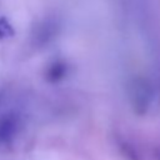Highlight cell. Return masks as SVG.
I'll use <instances>...</instances> for the list:
<instances>
[{"instance_id":"cell-4","label":"cell","mask_w":160,"mask_h":160,"mask_svg":"<svg viewBox=\"0 0 160 160\" xmlns=\"http://www.w3.org/2000/svg\"><path fill=\"white\" fill-rule=\"evenodd\" d=\"M14 34V30L11 25L8 22L6 19H0V38L5 36H11Z\"/></svg>"},{"instance_id":"cell-1","label":"cell","mask_w":160,"mask_h":160,"mask_svg":"<svg viewBox=\"0 0 160 160\" xmlns=\"http://www.w3.org/2000/svg\"><path fill=\"white\" fill-rule=\"evenodd\" d=\"M19 121L14 114H4L0 116V144L9 142L18 132Z\"/></svg>"},{"instance_id":"cell-2","label":"cell","mask_w":160,"mask_h":160,"mask_svg":"<svg viewBox=\"0 0 160 160\" xmlns=\"http://www.w3.org/2000/svg\"><path fill=\"white\" fill-rule=\"evenodd\" d=\"M132 98H134V104H136V105L145 106L148 104V101H149V91H148L146 84L144 81L134 84Z\"/></svg>"},{"instance_id":"cell-3","label":"cell","mask_w":160,"mask_h":160,"mask_svg":"<svg viewBox=\"0 0 160 160\" xmlns=\"http://www.w3.org/2000/svg\"><path fill=\"white\" fill-rule=\"evenodd\" d=\"M66 74V65L64 62H54L49 66V69L46 70V79L49 81L56 82L59 80H61Z\"/></svg>"}]
</instances>
